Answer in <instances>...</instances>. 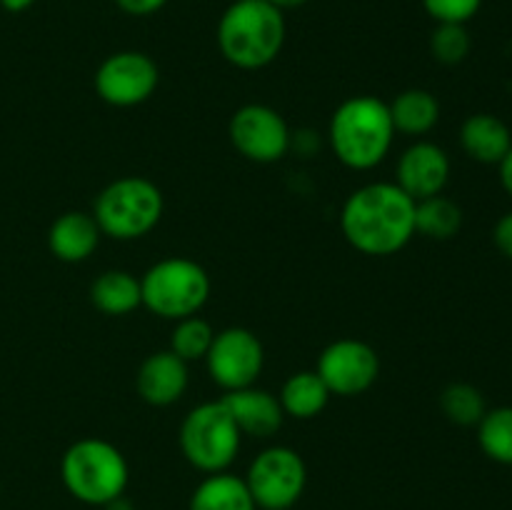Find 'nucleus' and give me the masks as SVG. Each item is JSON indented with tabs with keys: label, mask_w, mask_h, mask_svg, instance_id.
<instances>
[{
	"label": "nucleus",
	"mask_w": 512,
	"mask_h": 510,
	"mask_svg": "<svg viewBox=\"0 0 512 510\" xmlns=\"http://www.w3.org/2000/svg\"><path fill=\"white\" fill-rule=\"evenodd\" d=\"M345 240L365 255H393L415 235V200L395 183H370L343 205Z\"/></svg>",
	"instance_id": "obj_1"
},
{
	"label": "nucleus",
	"mask_w": 512,
	"mask_h": 510,
	"mask_svg": "<svg viewBox=\"0 0 512 510\" xmlns=\"http://www.w3.org/2000/svg\"><path fill=\"white\" fill-rule=\"evenodd\" d=\"M285 43L283 10L268 0H235L218 25L220 53L243 70L265 68Z\"/></svg>",
	"instance_id": "obj_2"
},
{
	"label": "nucleus",
	"mask_w": 512,
	"mask_h": 510,
	"mask_svg": "<svg viewBox=\"0 0 512 510\" xmlns=\"http://www.w3.org/2000/svg\"><path fill=\"white\" fill-rule=\"evenodd\" d=\"M393 138L388 103L375 95H353L330 120V145L340 163L353 170H370L383 163Z\"/></svg>",
	"instance_id": "obj_3"
},
{
	"label": "nucleus",
	"mask_w": 512,
	"mask_h": 510,
	"mask_svg": "<svg viewBox=\"0 0 512 510\" xmlns=\"http://www.w3.org/2000/svg\"><path fill=\"white\" fill-rule=\"evenodd\" d=\"M128 463L113 443L83 438L65 450L60 478L68 493L85 505H108L128 488Z\"/></svg>",
	"instance_id": "obj_4"
},
{
	"label": "nucleus",
	"mask_w": 512,
	"mask_h": 510,
	"mask_svg": "<svg viewBox=\"0 0 512 510\" xmlns=\"http://www.w3.org/2000/svg\"><path fill=\"white\" fill-rule=\"evenodd\" d=\"M163 205V193L153 180L128 175L100 190L93 218L103 235L115 240H135L158 225Z\"/></svg>",
	"instance_id": "obj_5"
},
{
	"label": "nucleus",
	"mask_w": 512,
	"mask_h": 510,
	"mask_svg": "<svg viewBox=\"0 0 512 510\" xmlns=\"http://www.w3.org/2000/svg\"><path fill=\"white\" fill-rule=\"evenodd\" d=\"M143 305L168 320H183L198 313L210 295V278L190 258H165L140 278Z\"/></svg>",
	"instance_id": "obj_6"
},
{
	"label": "nucleus",
	"mask_w": 512,
	"mask_h": 510,
	"mask_svg": "<svg viewBox=\"0 0 512 510\" xmlns=\"http://www.w3.org/2000/svg\"><path fill=\"white\" fill-rule=\"evenodd\" d=\"M243 433L223 400L203 403L185 415L180 425V450L193 468L203 473H225L238 458Z\"/></svg>",
	"instance_id": "obj_7"
},
{
	"label": "nucleus",
	"mask_w": 512,
	"mask_h": 510,
	"mask_svg": "<svg viewBox=\"0 0 512 510\" xmlns=\"http://www.w3.org/2000/svg\"><path fill=\"white\" fill-rule=\"evenodd\" d=\"M305 483L308 470L303 458L285 445L263 450L245 475V485L255 505L263 510H290L303 495Z\"/></svg>",
	"instance_id": "obj_8"
},
{
	"label": "nucleus",
	"mask_w": 512,
	"mask_h": 510,
	"mask_svg": "<svg viewBox=\"0 0 512 510\" xmlns=\"http://www.w3.org/2000/svg\"><path fill=\"white\" fill-rule=\"evenodd\" d=\"M205 363H208L210 378L225 393L250 388L263 370V343L248 328H225L215 333Z\"/></svg>",
	"instance_id": "obj_9"
},
{
	"label": "nucleus",
	"mask_w": 512,
	"mask_h": 510,
	"mask_svg": "<svg viewBox=\"0 0 512 510\" xmlns=\"http://www.w3.org/2000/svg\"><path fill=\"white\" fill-rule=\"evenodd\" d=\"M158 65L150 55L138 50H123L100 63L95 73V90L100 98L118 108L140 105L158 88Z\"/></svg>",
	"instance_id": "obj_10"
},
{
	"label": "nucleus",
	"mask_w": 512,
	"mask_h": 510,
	"mask_svg": "<svg viewBox=\"0 0 512 510\" xmlns=\"http://www.w3.org/2000/svg\"><path fill=\"white\" fill-rule=\"evenodd\" d=\"M315 373L328 385L330 395L353 398V395L365 393L378 380L380 360L378 353L363 340L343 338L330 343L320 353Z\"/></svg>",
	"instance_id": "obj_11"
},
{
	"label": "nucleus",
	"mask_w": 512,
	"mask_h": 510,
	"mask_svg": "<svg viewBox=\"0 0 512 510\" xmlns=\"http://www.w3.org/2000/svg\"><path fill=\"white\" fill-rule=\"evenodd\" d=\"M230 140L243 158L275 163L290 148V130L283 115L268 105H243L230 118Z\"/></svg>",
	"instance_id": "obj_12"
},
{
	"label": "nucleus",
	"mask_w": 512,
	"mask_h": 510,
	"mask_svg": "<svg viewBox=\"0 0 512 510\" xmlns=\"http://www.w3.org/2000/svg\"><path fill=\"white\" fill-rule=\"evenodd\" d=\"M450 180V158L440 145L430 140L410 145L398 160V188L405 190L410 198L418 200L433 198L445 190Z\"/></svg>",
	"instance_id": "obj_13"
},
{
	"label": "nucleus",
	"mask_w": 512,
	"mask_h": 510,
	"mask_svg": "<svg viewBox=\"0 0 512 510\" xmlns=\"http://www.w3.org/2000/svg\"><path fill=\"white\" fill-rule=\"evenodd\" d=\"M135 388L140 398L155 408L178 403L188 388V363L180 360L173 350L148 355L135 375Z\"/></svg>",
	"instance_id": "obj_14"
},
{
	"label": "nucleus",
	"mask_w": 512,
	"mask_h": 510,
	"mask_svg": "<svg viewBox=\"0 0 512 510\" xmlns=\"http://www.w3.org/2000/svg\"><path fill=\"white\" fill-rule=\"evenodd\" d=\"M220 400L228 408V413L233 415L235 425H238L243 435L270 438V435L278 433L285 420L280 400L273 393H268V390L253 388V385L250 388L228 390Z\"/></svg>",
	"instance_id": "obj_15"
},
{
	"label": "nucleus",
	"mask_w": 512,
	"mask_h": 510,
	"mask_svg": "<svg viewBox=\"0 0 512 510\" xmlns=\"http://www.w3.org/2000/svg\"><path fill=\"white\" fill-rule=\"evenodd\" d=\"M100 228L93 215L70 210L63 213L48 233V248L63 263H83L95 253L100 243Z\"/></svg>",
	"instance_id": "obj_16"
},
{
	"label": "nucleus",
	"mask_w": 512,
	"mask_h": 510,
	"mask_svg": "<svg viewBox=\"0 0 512 510\" xmlns=\"http://www.w3.org/2000/svg\"><path fill=\"white\" fill-rule=\"evenodd\" d=\"M460 145L478 163L500 165L512 148V133L498 115L475 113L460 128Z\"/></svg>",
	"instance_id": "obj_17"
},
{
	"label": "nucleus",
	"mask_w": 512,
	"mask_h": 510,
	"mask_svg": "<svg viewBox=\"0 0 512 510\" xmlns=\"http://www.w3.org/2000/svg\"><path fill=\"white\" fill-rule=\"evenodd\" d=\"M393 128L403 135H425L438 125L440 103L430 90L410 88L388 103Z\"/></svg>",
	"instance_id": "obj_18"
},
{
	"label": "nucleus",
	"mask_w": 512,
	"mask_h": 510,
	"mask_svg": "<svg viewBox=\"0 0 512 510\" xmlns=\"http://www.w3.org/2000/svg\"><path fill=\"white\" fill-rule=\"evenodd\" d=\"M245 478L230 473H213L195 488L190 510H255Z\"/></svg>",
	"instance_id": "obj_19"
},
{
	"label": "nucleus",
	"mask_w": 512,
	"mask_h": 510,
	"mask_svg": "<svg viewBox=\"0 0 512 510\" xmlns=\"http://www.w3.org/2000/svg\"><path fill=\"white\" fill-rule=\"evenodd\" d=\"M278 400L283 405L285 415L298 420H310L323 413L330 400V390L315 370H300V373L290 375L285 380Z\"/></svg>",
	"instance_id": "obj_20"
},
{
	"label": "nucleus",
	"mask_w": 512,
	"mask_h": 510,
	"mask_svg": "<svg viewBox=\"0 0 512 510\" xmlns=\"http://www.w3.org/2000/svg\"><path fill=\"white\" fill-rule=\"evenodd\" d=\"M90 300L105 315H128L143 305L140 280L128 270H105L90 288Z\"/></svg>",
	"instance_id": "obj_21"
},
{
	"label": "nucleus",
	"mask_w": 512,
	"mask_h": 510,
	"mask_svg": "<svg viewBox=\"0 0 512 510\" xmlns=\"http://www.w3.org/2000/svg\"><path fill=\"white\" fill-rule=\"evenodd\" d=\"M463 225V210L458 203L443 195H433L415 203V233L435 240H448L458 235Z\"/></svg>",
	"instance_id": "obj_22"
},
{
	"label": "nucleus",
	"mask_w": 512,
	"mask_h": 510,
	"mask_svg": "<svg viewBox=\"0 0 512 510\" xmlns=\"http://www.w3.org/2000/svg\"><path fill=\"white\" fill-rule=\"evenodd\" d=\"M478 445L490 460L512 465V405L493 408L478 423Z\"/></svg>",
	"instance_id": "obj_23"
},
{
	"label": "nucleus",
	"mask_w": 512,
	"mask_h": 510,
	"mask_svg": "<svg viewBox=\"0 0 512 510\" xmlns=\"http://www.w3.org/2000/svg\"><path fill=\"white\" fill-rule=\"evenodd\" d=\"M440 408L455 425H478L488 413L483 393L470 383H450L440 395Z\"/></svg>",
	"instance_id": "obj_24"
},
{
	"label": "nucleus",
	"mask_w": 512,
	"mask_h": 510,
	"mask_svg": "<svg viewBox=\"0 0 512 510\" xmlns=\"http://www.w3.org/2000/svg\"><path fill=\"white\" fill-rule=\"evenodd\" d=\"M213 328L208 320L190 315V318L178 320L173 335H170V350L178 355L180 360L190 363V360H200L208 355L210 345H213Z\"/></svg>",
	"instance_id": "obj_25"
},
{
	"label": "nucleus",
	"mask_w": 512,
	"mask_h": 510,
	"mask_svg": "<svg viewBox=\"0 0 512 510\" xmlns=\"http://www.w3.org/2000/svg\"><path fill=\"white\" fill-rule=\"evenodd\" d=\"M430 53L438 63L458 65L470 53V33L460 23H438L430 38Z\"/></svg>",
	"instance_id": "obj_26"
},
{
	"label": "nucleus",
	"mask_w": 512,
	"mask_h": 510,
	"mask_svg": "<svg viewBox=\"0 0 512 510\" xmlns=\"http://www.w3.org/2000/svg\"><path fill=\"white\" fill-rule=\"evenodd\" d=\"M425 10L438 23L465 25L480 10L483 0H423Z\"/></svg>",
	"instance_id": "obj_27"
},
{
	"label": "nucleus",
	"mask_w": 512,
	"mask_h": 510,
	"mask_svg": "<svg viewBox=\"0 0 512 510\" xmlns=\"http://www.w3.org/2000/svg\"><path fill=\"white\" fill-rule=\"evenodd\" d=\"M493 240H495V245H498L500 253H503L505 258L512 260V210L510 213H505L503 218L495 223Z\"/></svg>",
	"instance_id": "obj_28"
},
{
	"label": "nucleus",
	"mask_w": 512,
	"mask_h": 510,
	"mask_svg": "<svg viewBox=\"0 0 512 510\" xmlns=\"http://www.w3.org/2000/svg\"><path fill=\"white\" fill-rule=\"evenodd\" d=\"M118 8L128 15H150L158 13L168 0H115Z\"/></svg>",
	"instance_id": "obj_29"
},
{
	"label": "nucleus",
	"mask_w": 512,
	"mask_h": 510,
	"mask_svg": "<svg viewBox=\"0 0 512 510\" xmlns=\"http://www.w3.org/2000/svg\"><path fill=\"white\" fill-rule=\"evenodd\" d=\"M500 183H503L505 193L512 198V148L508 150V155L500 160Z\"/></svg>",
	"instance_id": "obj_30"
},
{
	"label": "nucleus",
	"mask_w": 512,
	"mask_h": 510,
	"mask_svg": "<svg viewBox=\"0 0 512 510\" xmlns=\"http://www.w3.org/2000/svg\"><path fill=\"white\" fill-rule=\"evenodd\" d=\"M33 3L35 0H0V5H3L8 13H23V10H28Z\"/></svg>",
	"instance_id": "obj_31"
},
{
	"label": "nucleus",
	"mask_w": 512,
	"mask_h": 510,
	"mask_svg": "<svg viewBox=\"0 0 512 510\" xmlns=\"http://www.w3.org/2000/svg\"><path fill=\"white\" fill-rule=\"evenodd\" d=\"M270 5H275L278 10H290V8H300V5H305L308 0H268Z\"/></svg>",
	"instance_id": "obj_32"
},
{
	"label": "nucleus",
	"mask_w": 512,
	"mask_h": 510,
	"mask_svg": "<svg viewBox=\"0 0 512 510\" xmlns=\"http://www.w3.org/2000/svg\"><path fill=\"white\" fill-rule=\"evenodd\" d=\"M105 510H133V505L128 503V500H123V495H120V498H115L113 503H108V505H103Z\"/></svg>",
	"instance_id": "obj_33"
}]
</instances>
